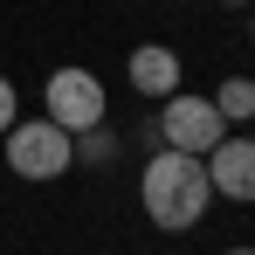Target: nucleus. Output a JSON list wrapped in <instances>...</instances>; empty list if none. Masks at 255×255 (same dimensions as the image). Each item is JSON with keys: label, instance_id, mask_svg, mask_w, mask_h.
Segmentation results:
<instances>
[{"label": "nucleus", "instance_id": "f257e3e1", "mask_svg": "<svg viewBox=\"0 0 255 255\" xmlns=\"http://www.w3.org/2000/svg\"><path fill=\"white\" fill-rule=\"evenodd\" d=\"M138 200L145 214L159 221V228H193L214 200V179H207V159H193V152H159L152 166H145V186H138Z\"/></svg>", "mask_w": 255, "mask_h": 255}, {"label": "nucleus", "instance_id": "f03ea898", "mask_svg": "<svg viewBox=\"0 0 255 255\" xmlns=\"http://www.w3.org/2000/svg\"><path fill=\"white\" fill-rule=\"evenodd\" d=\"M7 166L21 179H55V172L76 166V138L55 125V118H28V125H7Z\"/></svg>", "mask_w": 255, "mask_h": 255}, {"label": "nucleus", "instance_id": "7ed1b4c3", "mask_svg": "<svg viewBox=\"0 0 255 255\" xmlns=\"http://www.w3.org/2000/svg\"><path fill=\"white\" fill-rule=\"evenodd\" d=\"M159 125H166V145H172V152H193V159H207L214 145L228 138V118L214 111V97H186V90L166 104Z\"/></svg>", "mask_w": 255, "mask_h": 255}, {"label": "nucleus", "instance_id": "20e7f679", "mask_svg": "<svg viewBox=\"0 0 255 255\" xmlns=\"http://www.w3.org/2000/svg\"><path fill=\"white\" fill-rule=\"evenodd\" d=\"M48 118L69 131V138L90 131L104 118V83H97L90 69H55V76H48Z\"/></svg>", "mask_w": 255, "mask_h": 255}, {"label": "nucleus", "instance_id": "39448f33", "mask_svg": "<svg viewBox=\"0 0 255 255\" xmlns=\"http://www.w3.org/2000/svg\"><path fill=\"white\" fill-rule=\"evenodd\" d=\"M207 179L228 200H255V138H221L207 152Z\"/></svg>", "mask_w": 255, "mask_h": 255}, {"label": "nucleus", "instance_id": "423d86ee", "mask_svg": "<svg viewBox=\"0 0 255 255\" xmlns=\"http://www.w3.org/2000/svg\"><path fill=\"white\" fill-rule=\"evenodd\" d=\"M131 90H138V97H172V90H179V55H172L166 42L131 48Z\"/></svg>", "mask_w": 255, "mask_h": 255}, {"label": "nucleus", "instance_id": "0eeeda50", "mask_svg": "<svg viewBox=\"0 0 255 255\" xmlns=\"http://www.w3.org/2000/svg\"><path fill=\"white\" fill-rule=\"evenodd\" d=\"M214 111H221L228 125H242V118H255V83H249V76H228V83L214 90Z\"/></svg>", "mask_w": 255, "mask_h": 255}, {"label": "nucleus", "instance_id": "6e6552de", "mask_svg": "<svg viewBox=\"0 0 255 255\" xmlns=\"http://www.w3.org/2000/svg\"><path fill=\"white\" fill-rule=\"evenodd\" d=\"M83 159H111V138H104V131H97V125L83 131Z\"/></svg>", "mask_w": 255, "mask_h": 255}, {"label": "nucleus", "instance_id": "1a4fd4ad", "mask_svg": "<svg viewBox=\"0 0 255 255\" xmlns=\"http://www.w3.org/2000/svg\"><path fill=\"white\" fill-rule=\"evenodd\" d=\"M7 125H14V83L0 76V138H7Z\"/></svg>", "mask_w": 255, "mask_h": 255}, {"label": "nucleus", "instance_id": "9d476101", "mask_svg": "<svg viewBox=\"0 0 255 255\" xmlns=\"http://www.w3.org/2000/svg\"><path fill=\"white\" fill-rule=\"evenodd\" d=\"M228 255H255V249H228Z\"/></svg>", "mask_w": 255, "mask_h": 255}, {"label": "nucleus", "instance_id": "9b49d317", "mask_svg": "<svg viewBox=\"0 0 255 255\" xmlns=\"http://www.w3.org/2000/svg\"><path fill=\"white\" fill-rule=\"evenodd\" d=\"M228 7H235V0H228Z\"/></svg>", "mask_w": 255, "mask_h": 255}]
</instances>
